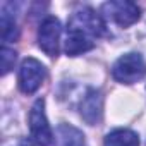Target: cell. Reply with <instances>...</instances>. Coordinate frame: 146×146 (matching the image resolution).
Segmentation results:
<instances>
[{
    "instance_id": "cell-1",
    "label": "cell",
    "mask_w": 146,
    "mask_h": 146,
    "mask_svg": "<svg viewBox=\"0 0 146 146\" xmlns=\"http://www.w3.org/2000/svg\"><path fill=\"white\" fill-rule=\"evenodd\" d=\"M105 31V23L102 17L90 7H83L70 16L67 23L65 36V53L76 57L90 52L95 46L96 38Z\"/></svg>"
},
{
    "instance_id": "cell-2",
    "label": "cell",
    "mask_w": 146,
    "mask_h": 146,
    "mask_svg": "<svg viewBox=\"0 0 146 146\" xmlns=\"http://www.w3.org/2000/svg\"><path fill=\"white\" fill-rule=\"evenodd\" d=\"M112 76L122 84L137 83L146 76V62L139 53H125L113 64Z\"/></svg>"
},
{
    "instance_id": "cell-3",
    "label": "cell",
    "mask_w": 146,
    "mask_h": 146,
    "mask_svg": "<svg viewBox=\"0 0 146 146\" xmlns=\"http://www.w3.org/2000/svg\"><path fill=\"white\" fill-rule=\"evenodd\" d=\"M45 78H46L45 65L40 60H36L33 57H28V58L23 60V64L19 67V76H17L19 90L24 95H33L41 86Z\"/></svg>"
},
{
    "instance_id": "cell-4",
    "label": "cell",
    "mask_w": 146,
    "mask_h": 146,
    "mask_svg": "<svg viewBox=\"0 0 146 146\" xmlns=\"http://www.w3.org/2000/svg\"><path fill=\"white\" fill-rule=\"evenodd\" d=\"M29 131L31 137L38 146H50L53 141V134L50 124L45 115V100H36L29 112Z\"/></svg>"
},
{
    "instance_id": "cell-5",
    "label": "cell",
    "mask_w": 146,
    "mask_h": 146,
    "mask_svg": "<svg viewBox=\"0 0 146 146\" xmlns=\"http://www.w3.org/2000/svg\"><path fill=\"white\" fill-rule=\"evenodd\" d=\"M103 12L120 28H127L141 17V9L134 2H127V0H113L103 4Z\"/></svg>"
},
{
    "instance_id": "cell-6",
    "label": "cell",
    "mask_w": 146,
    "mask_h": 146,
    "mask_svg": "<svg viewBox=\"0 0 146 146\" xmlns=\"http://www.w3.org/2000/svg\"><path fill=\"white\" fill-rule=\"evenodd\" d=\"M58 40H60V23L58 19L48 16L38 31V45L48 57L58 55Z\"/></svg>"
},
{
    "instance_id": "cell-7",
    "label": "cell",
    "mask_w": 146,
    "mask_h": 146,
    "mask_svg": "<svg viewBox=\"0 0 146 146\" xmlns=\"http://www.w3.org/2000/svg\"><path fill=\"white\" fill-rule=\"evenodd\" d=\"M79 110H81V117L90 125H96L102 120V113H103V98L100 91H96L95 88H90L81 100Z\"/></svg>"
},
{
    "instance_id": "cell-8",
    "label": "cell",
    "mask_w": 146,
    "mask_h": 146,
    "mask_svg": "<svg viewBox=\"0 0 146 146\" xmlns=\"http://www.w3.org/2000/svg\"><path fill=\"white\" fill-rule=\"evenodd\" d=\"M57 146H86L84 134L70 124H60L57 127Z\"/></svg>"
},
{
    "instance_id": "cell-9",
    "label": "cell",
    "mask_w": 146,
    "mask_h": 146,
    "mask_svg": "<svg viewBox=\"0 0 146 146\" xmlns=\"http://www.w3.org/2000/svg\"><path fill=\"white\" fill-rule=\"evenodd\" d=\"M105 146H139V137L131 129H115L107 134Z\"/></svg>"
},
{
    "instance_id": "cell-10",
    "label": "cell",
    "mask_w": 146,
    "mask_h": 146,
    "mask_svg": "<svg viewBox=\"0 0 146 146\" xmlns=\"http://www.w3.org/2000/svg\"><path fill=\"white\" fill-rule=\"evenodd\" d=\"M19 38V28L16 24V19L4 9L2 11V40L4 43H11V41H16Z\"/></svg>"
},
{
    "instance_id": "cell-11",
    "label": "cell",
    "mask_w": 146,
    "mask_h": 146,
    "mask_svg": "<svg viewBox=\"0 0 146 146\" xmlns=\"http://www.w3.org/2000/svg\"><path fill=\"white\" fill-rule=\"evenodd\" d=\"M14 62H16V52L7 45H4L2 46V74L4 76L11 72V69L14 67Z\"/></svg>"
}]
</instances>
